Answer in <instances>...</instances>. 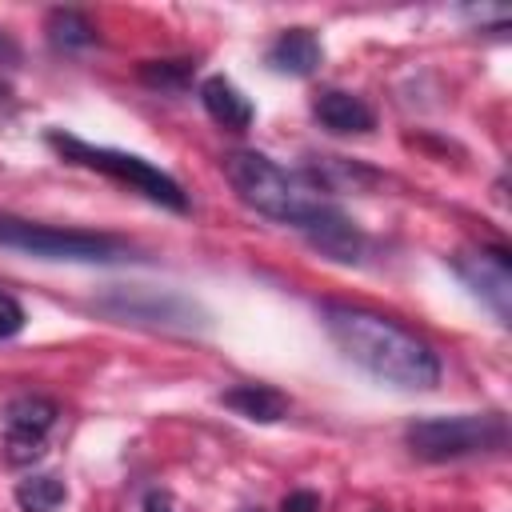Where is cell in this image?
<instances>
[{
  "mask_svg": "<svg viewBox=\"0 0 512 512\" xmlns=\"http://www.w3.org/2000/svg\"><path fill=\"white\" fill-rule=\"evenodd\" d=\"M12 112H16V92L0 80V116H12Z\"/></svg>",
  "mask_w": 512,
  "mask_h": 512,
  "instance_id": "obj_23",
  "label": "cell"
},
{
  "mask_svg": "<svg viewBox=\"0 0 512 512\" xmlns=\"http://www.w3.org/2000/svg\"><path fill=\"white\" fill-rule=\"evenodd\" d=\"M200 104H204V112L220 124V128H228V132H244L248 124H252V100L232 84V80H224V76H208L204 84H200Z\"/></svg>",
  "mask_w": 512,
  "mask_h": 512,
  "instance_id": "obj_11",
  "label": "cell"
},
{
  "mask_svg": "<svg viewBox=\"0 0 512 512\" xmlns=\"http://www.w3.org/2000/svg\"><path fill=\"white\" fill-rule=\"evenodd\" d=\"M140 80L156 92H184L192 80V60H144Z\"/></svg>",
  "mask_w": 512,
  "mask_h": 512,
  "instance_id": "obj_17",
  "label": "cell"
},
{
  "mask_svg": "<svg viewBox=\"0 0 512 512\" xmlns=\"http://www.w3.org/2000/svg\"><path fill=\"white\" fill-rule=\"evenodd\" d=\"M220 404L240 412V416H248V420H256V424H276V420L288 416V396L280 388H272V384H236V388H228L220 396Z\"/></svg>",
  "mask_w": 512,
  "mask_h": 512,
  "instance_id": "obj_12",
  "label": "cell"
},
{
  "mask_svg": "<svg viewBox=\"0 0 512 512\" xmlns=\"http://www.w3.org/2000/svg\"><path fill=\"white\" fill-rule=\"evenodd\" d=\"M48 144H52L68 164L104 172L108 180H116V184H124V188L148 196L152 204H164V208H172V212H188V196H184V188H180L168 172H160L156 164H148L144 156L120 152V148H104V144H88V140H80V136L60 132V128L48 132Z\"/></svg>",
  "mask_w": 512,
  "mask_h": 512,
  "instance_id": "obj_3",
  "label": "cell"
},
{
  "mask_svg": "<svg viewBox=\"0 0 512 512\" xmlns=\"http://www.w3.org/2000/svg\"><path fill=\"white\" fill-rule=\"evenodd\" d=\"M240 512H260V508H240Z\"/></svg>",
  "mask_w": 512,
  "mask_h": 512,
  "instance_id": "obj_24",
  "label": "cell"
},
{
  "mask_svg": "<svg viewBox=\"0 0 512 512\" xmlns=\"http://www.w3.org/2000/svg\"><path fill=\"white\" fill-rule=\"evenodd\" d=\"M104 312L112 316H128V320H148V324H196V304L180 300V296H156V292H128V288H116L112 296L100 300Z\"/></svg>",
  "mask_w": 512,
  "mask_h": 512,
  "instance_id": "obj_7",
  "label": "cell"
},
{
  "mask_svg": "<svg viewBox=\"0 0 512 512\" xmlns=\"http://www.w3.org/2000/svg\"><path fill=\"white\" fill-rule=\"evenodd\" d=\"M64 500H68V488H64V480L52 476V472H36V476H28V480L16 484V504H20V512H56Z\"/></svg>",
  "mask_w": 512,
  "mask_h": 512,
  "instance_id": "obj_16",
  "label": "cell"
},
{
  "mask_svg": "<svg viewBox=\"0 0 512 512\" xmlns=\"http://www.w3.org/2000/svg\"><path fill=\"white\" fill-rule=\"evenodd\" d=\"M56 420H60V404L40 392H24V396L8 400V408H4V428H16V432L48 436Z\"/></svg>",
  "mask_w": 512,
  "mask_h": 512,
  "instance_id": "obj_14",
  "label": "cell"
},
{
  "mask_svg": "<svg viewBox=\"0 0 512 512\" xmlns=\"http://www.w3.org/2000/svg\"><path fill=\"white\" fill-rule=\"evenodd\" d=\"M320 60H324V48L312 36V28H284L268 48V64L288 76H312Z\"/></svg>",
  "mask_w": 512,
  "mask_h": 512,
  "instance_id": "obj_10",
  "label": "cell"
},
{
  "mask_svg": "<svg viewBox=\"0 0 512 512\" xmlns=\"http://www.w3.org/2000/svg\"><path fill=\"white\" fill-rule=\"evenodd\" d=\"M312 116H316L328 132H340V136L372 132V128H376L372 108H368L360 96L344 92V88H328V92H320V96L312 100Z\"/></svg>",
  "mask_w": 512,
  "mask_h": 512,
  "instance_id": "obj_8",
  "label": "cell"
},
{
  "mask_svg": "<svg viewBox=\"0 0 512 512\" xmlns=\"http://www.w3.org/2000/svg\"><path fill=\"white\" fill-rule=\"evenodd\" d=\"M280 512H320V496H316V492H308V488L288 492V496L280 500Z\"/></svg>",
  "mask_w": 512,
  "mask_h": 512,
  "instance_id": "obj_20",
  "label": "cell"
},
{
  "mask_svg": "<svg viewBox=\"0 0 512 512\" xmlns=\"http://www.w3.org/2000/svg\"><path fill=\"white\" fill-rule=\"evenodd\" d=\"M452 268L496 312L500 324L512 320V260L504 248H464L452 256Z\"/></svg>",
  "mask_w": 512,
  "mask_h": 512,
  "instance_id": "obj_6",
  "label": "cell"
},
{
  "mask_svg": "<svg viewBox=\"0 0 512 512\" xmlns=\"http://www.w3.org/2000/svg\"><path fill=\"white\" fill-rule=\"evenodd\" d=\"M232 192L256 208L260 216L268 220H280V224H292V228H312L328 208H336L324 192H316L300 172H288L280 168L276 160H268L264 152H248V148H236L220 160Z\"/></svg>",
  "mask_w": 512,
  "mask_h": 512,
  "instance_id": "obj_2",
  "label": "cell"
},
{
  "mask_svg": "<svg viewBox=\"0 0 512 512\" xmlns=\"http://www.w3.org/2000/svg\"><path fill=\"white\" fill-rule=\"evenodd\" d=\"M304 236H308L312 248H320L324 256H332V260H340V264H352V260H360V252H364L360 228H356L340 208H328L312 228H304Z\"/></svg>",
  "mask_w": 512,
  "mask_h": 512,
  "instance_id": "obj_9",
  "label": "cell"
},
{
  "mask_svg": "<svg viewBox=\"0 0 512 512\" xmlns=\"http://www.w3.org/2000/svg\"><path fill=\"white\" fill-rule=\"evenodd\" d=\"M44 456V436L4 428V460L8 464H36Z\"/></svg>",
  "mask_w": 512,
  "mask_h": 512,
  "instance_id": "obj_18",
  "label": "cell"
},
{
  "mask_svg": "<svg viewBox=\"0 0 512 512\" xmlns=\"http://www.w3.org/2000/svg\"><path fill=\"white\" fill-rule=\"evenodd\" d=\"M404 440L420 460H464L508 448V420L500 412L424 416L404 428Z\"/></svg>",
  "mask_w": 512,
  "mask_h": 512,
  "instance_id": "obj_4",
  "label": "cell"
},
{
  "mask_svg": "<svg viewBox=\"0 0 512 512\" xmlns=\"http://www.w3.org/2000/svg\"><path fill=\"white\" fill-rule=\"evenodd\" d=\"M144 512H176V504H172V496H168V492L152 488V492L144 496Z\"/></svg>",
  "mask_w": 512,
  "mask_h": 512,
  "instance_id": "obj_21",
  "label": "cell"
},
{
  "mask_svg": "<svg viewBox=\"0 0 512 512\" xmlns=\"http://www.w3.org/2000/svg\"><path fill=\"white\" fill-rule=\"evenodd\" d=\"M44 32L64 52H76V48H92L96 44V24L84 12H76V8H52L48 20H44Z\"/></svg>",
  "mask_w": 512,
  "mask_h": 512,
  "instance_id": "obj_15",
  "label": "cell"
},
{
  "mask_svg": "<svg viewBox=\"0 0 512 512\" xmlns=\"http://www.w3.org/2000/svg\"><path fill=\"white\" fill-rule=\"evenodd\" d=\"M0 244L40 256V260H72V264H108L128 252V244L108 232L52 228V224H32V220L8 216V212H0Z\"/></svg>",
  "mask_w": 512,
  "mask_h": 512,
  "instance_id": "obj_5",
  "label": "cell"
},
{
  "mask_svg": "<svg viewBox=\"0 0 512 512\" xmlns=\"http://www.w3.org/2000/svg\"><path fill=\"white\" fill-rule=\"evenodd\" d=\"M320 324L332 336V344L352 364L372 372L376 380L396 384V388H436L440 384V356L432 352V344L424 336H416L400 320L360 308V304L324 300Z\"/></svg>",
  "mask_w": 512,
  "mask_h": 512,
  "instance_id": "obj_1",
  "label": "cell"
},
{
  "mask_svg": "<svg viewBox=\"0 0 512 512\" xmlns=\"http://www.w3.org/2000/svg\"><path fill=\"white\" fill-rule=\"evenodd\" d=\"M0 64H20V44L8 32H0Z\"/></svg>",
  "mask_w": 512,
  "mask_h": 512,
  "instance_id": "obj_22",
  "label": "cell"
},
{
  "mask_svg": "<svg viewBox=\"0 0 512 512\" xmlns=\"http://www.w3.org/2000/svg\"><path fill=\"white\" fill-rule=\"evenodd\" d=\"M316 192H356V188H364V184H376V172H368V168H360V164H352V160H344V156H316V164H312V172L304 176Z\"/></svg>",
  "mask_w": 512,
  "mask_h": 512,
  "instance_id": "obj_13",
  "label": "cell"
},
{
  "mask_svg": "<svg viewBox=\"0 0 512 512\" xmlns=\"http://www.w3.org/2000/svg\"><path fill=\"white\" fill-rule=\"evenodd\" d=\"M24 328V308L8 292H0V340H12Z\"/></svg>",
  "mask_w": 512,
  "mask_h": 512,
  "instance_id": "obj_19",
  "label": "cell"
}]
</instances>
